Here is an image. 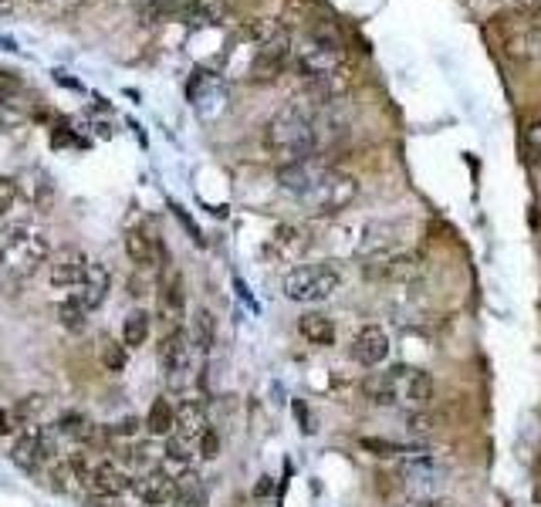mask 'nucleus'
I'll return each instance as SVG.
<instances>
[{
	"mask_svg": "<svg viewBox=\"0 0 541 507\" xmlns=\"http://www.w3.org/2000/svg\"><path fill=\"white\" fill-rule=\"evenodd\" d=\"M278 183H281V190L291 193V197L301 203V207H308V213H318V217L342 213L359 197L356 176L339 173V169H332L318 156L305 159V163L281 166Z\"/></svg>",
	"mask_w": 541,
	"mask_h": 507,
	"instance_id": "f257e3e1",
	"label": "nucleus"
},
{
	"mask_svg": "<svg viewBox=\"0 0 541 507\" xmlns=\"http://www.w3.org/2000/svg\"><path fill=\"white\" fill-rule=\"evenodd\" d=\"M318 105L315 95L308 99H291L285 109L274 112V119L264 129V146L278 159L281 166L305 163V159L318 156L322 139H318Z\"/></svg>",
	"mask_w": 541,
	"mask_h": 507,
	"instance_id": "f03ea898",
	"label": "nucleus"
},
{
	"mask_svg": "<svg viewBox=\"0 0 541 507\" xmlns=\"http://www.w3.org/2000/svg\"><path fill=\"white\" fill-rule=\"evenodd\" d=\"M291 65L298 75L312 85V95L322 102H332L349 88V61L345 48L332 34H305L298 44H291Z\"/></svg>",
	"mask_w": 541,
	"mask_h": 507,
	"instance_id": "7ed1b4c3",
	"label": "nucleus"
},
{
	"mask_svg": "<svg viewBox=\"0 0 541 507\" xmlns=\"http://www.w3.org/2000/svg\"><path fill=\"white\" fill-rule=\"evenodd\" d=\"M362 396L372 406H399L406 413H423L433 399V376L416 366H393L383 372H369L362 379Z\"/></svg>",
	"mask_w": 541,
	"mask_h": 507,
	"instance_id": "20e7f679",
	"label": "nucleus"
},
{
	"mask_svg": "<svg viewBox=\"0 0 541 507\" xmlns=\"http://www.w3.org/2000/svg\"><path fill=\"white\" fill-rule=\"evenodd\" d=\"M51 240L41 227L34 224H17L4 230L0 240V268L14 278H31L41 264L51 261Z\"/></svg>",
	"mask_w": 541,
	"mask_h": 507,
	"instance_id": "39448f33",
	"label": "nucleus"
},
{
	"mask_svg": "<svg viewBox=\"0 0 541 507\" xmlns=\"http://www.w3.org/2000/svg\"><path fill=\"white\" fill-rule=\"evenodd\" d=\"M494 34H498L501 51L521 65L541 61V7L535 11H508L494 21Z\"/></svg>",
	"mask_w": 541,
	"mask_h": 507,
	"instance_id": "423d86ee",
	"label": "nucleus"
},
{
	"mask_svg": "<svg viewBox=\"0 0 541 507\" xmlns=\"http://www.w3.org/2000/svg\"><path fill=\"white\" fill-rule=\"evenodd\" d=\"M342 271L335 264H301V268L288 271L285 278V298L301 301V305H318L328 301L342 288Z\"/></svg>",
	"mask_w": 541,
	"mask_h": 507,
	"instance_id": "0eeeda50",
	"label": "nucleus"
},
{
	"mask_svg": "<svg viewBox=\"0 0 541 507\" xmlns=\"http://www.w3.org/2000/svg\"><path fill=\"white\" fill-rule=\"evenodd\" d=\"M58 437L61 433L55 426H28L11 447L14 467L24 470V474H38L51 457H58Z\"/></svg>",
	"mask_w": 541,
	"mask_h": 507,
	"instance_id": "6e6552de",
	"label": "nucleus"
},
{
	"mask_svg": "<svg viewBox=\"0 0 541 507\" xmlns=\"http://www.w3.org/2000/svg\"><path fill=\"white\" fill-rule=\"evenodd\" d=\"M156 355H159V369H163V376L170 379L173 386H183V382L190 379L197 349H193L186 328H173V332H166L163 338H159Z\"/></svg>",
	"mask_w": 541,
	"mask_h": 507,
	"instance_id": "1a4fd4ad",
	"label": "nucleus"
},
{
	"mask_svg": "<svg viewBox=\"0 0 541 507\" xmlns=\"http://www.w3.org/2000/svg\"><path fill=\"white\" fill-rule=\"evenodd\" d=\"M288 65H291V38L281 31L278 38L257 44L251 65H247V75H251L254 82H274L278 75H285Z\"/></svg>",
	"mask_w": 541,
	"mask_h": 507,
	"instance_id": "9d476101",
	"label": "nucleus"
},
{
	"mask_svg": "<svg viewBox=\"0 0 541 507\" xmlns=\"http://www.w3.org/2000/svg\"><path fill=\"white\" fill-rule=\"evenodd\" d=\"M176 491H180V484L170 474H163L159 467L139 470V474H132L129 484V494H136L149 507H170L176 501Z\"/></svg>",
	"mask_w": 541,
	"mask_h": 507,
	"instance_id": "9b49d317",
	"label": "nucleus"
},
{
	"mask_svg": "<svg viewBox=\"0 0 541 507\" xmlns=\"http://www.w3.org/2000/svg\"><path fill=\"white\" fill-rule=\"evenodd\" d=\"M88 268H92V261H88V254L82 247H61V251L51 254V261H48L51 284H55V288H68V291H75L78 284L85 281Z\"/></svg>",
	"mask_w": 541,
	"mask_h": 507,
	"instance_id": "f8f14e48",
	"label": "nucleus"
},
{
	"mask_svg": "<svg viewBox=\"0 0 541 507\" xmlns=\"http://www.w3.org/2000/svg\"><path fill=\"white\" fill-rule=\"evenodd\" d=\"M159 318H163L166 332L183 328V318H186L183 278H180V271H173V268H166L163 281H159Z\"/></svg>",
	"mask_w": 541,
	"mask_h": 507,
	"instance_id": "ddd939ff",
	"label": "nucleus"
},
{
	"mask_svg": "<svg viewBox=\"0 0 541 507\" xmlns=\"http://www.w3.org/2000/svg\"><path fill=\"white\" fill-rule=\"evenodd\" d=\"M210 430V420H207V406L200 403V399H183L180 406H176V430L173 437L186 443V447L197 450V443L203 433Z\"/></svg>",
	"mask_w": 541,
	"mask_h": 507,
	"instance_id": "4468645a",
	"label": "nucleus"
},
{
	"mask_svg": "<svg viewBox=\"0 0 541 507\" xmlns=\"http://www.w3.org/2000/svg\"><path fill=\"white\" fill-rule=\"evenodd\" d=\"M132 484V474H126V467L115 464L112 457H102L99 464L92 467V474H88V491L99 494V497H122L129 491Z\"/></svg>",
	"mask_w": 541,
	"mask_h": 507,
	"instance_id": "2eb2a0df",
	"label": "nucleus"
},
{
	"mask_svg": "<svg viewBox=\"0 0 541 507\" xmlns=\"http://www.w3.org/2000/svg\"><path fill=\"white\" fill-rule=\"evenodd\" d=\"M366 278H386V281H416L423 274V264L413 254H383V257H369Z\"/></svg>",
	"mask_w": 541,
	"mask_h": 507,
	"instance_id": "dca6fc26",
	"label": "nucleus"
},
{
	"mask_svg": "<svg viewBox=\"0 0 541 507\" xmlns=\"http://www.w3.org/2000/svg\"><path fill=\"white\" fill-rule=\"evenodd\" d=\"M126 254L136 268H156V264H170L163 251V240L153 237V230L146 227H132L126 230Z\"/></svg>",
	"mask_w": 541,
	"mask_h": 507,
	"instance_id": "f3484780",
	"label": "nucleus"
},
{
	"mask_svg": "<svg viewBox=\"0 0 541 507\" xmlns=\"http://www.w3.org/2000/svg\"><path fill=\"white\" fill-rule=\"evenodd\" d=\"M349 352H352V359H356L359 366L376 369L379 362L389 355V338H386V332L379 325H362L356 332V338H352Z\"/></svg>",
	"mask_w": 541,
	"mask_h": 507,
	"instance_id": "a211bd4d",
	"label": "nucleus"
},
{
	"mask_svg": "<svg viewBox=\"0 0 541 507\" xmlns=\"http://www.w3.org/2000/svg\"><path fill=\"white\" fill-rule=\"evenodd\" d=\"M109 288H112L109 268H105V264H95V261H92V268H88L85 281L78 284L75 291H68V298H75L78 305H82L88 315H92V311L99 308L105 298H109Z\"/></svg>",
	"mask_w": 541,
	"mask_h": 507,
	"instance_id": "6ab92c4d",
	"label": "nucleus"
},
{
	"mask_svg": "<svg viewBox=\"0 0 541 507\" xmlns=\"http://www.w3.org/2000/svg\"><path fill=\"white\" fill-rule=\"evenodd\" d=\"M230 17V0H186L180 21L186 28H217Z\"/></svg>",
	"mask_w": 541,
	"mask_h": 507,
	"instance_id": "aec40b11",
	"label": "nucleus"
},
{
	"mask_svg": "<svg viewBox=\"0 0 541 507\" xmlns=\"http://www.w3.org/2000/svg\"><path fill=\"white\" fill-rule=\"evenodd\" d=\"M186 335H190V342H193V349H197V355H207L210 349H214V342H217V322H214V315H210L207 308H197V311L190 315Z\"/></svg>",
	"mask_w": 541,
	"mask_h": 507,
	"instance_id": "412c9836",
	"label": "nucleus"
},
{
	"mask_svg": "<svg viewBox=\"0 0 541 507\" xmlns=\"http://www.w3.org/2000/svg\"><path fill=\"white\" fill-rule=\"evenodd\" d=\"M298 332L305 335V342L322 345V349L335 345V325H332V318L322 315V311H308V315H301Z\"/></svg>",
	"mask_w": 541,
	"mask_h": 507,
	"instance_id": "4be33fe9",
	"label": "nucleus"
},
{
	"mask_svg": "<svg viewBox=\"0 0 541 507\" xmlns=\"http://www.w3.org/2000/svg\"><path fill=\"white\" fill-rule=\"evenodd\" d=\"M146 430H149V437H166V440L173 437V430H176V406L166 396L153 399V406H149V413H146Z\"/></svg>",
	"mask_w": 541,
	"mask_h": 507,
	"instance_id": "5701e85b",
	"label": "nucleus"
},
{
	"mask_svg": "<svg viewBox=\"0 0 541 507\" xmlns=\"http://www.w3.org/2000/svg\"><path fill=\"white\" fill-rule=\"evenodd\" d=\"M308 244H312V240H308V234L301 227H278L274 230V251H278L281 257H285V261H295V257H301L308 251Z\"/></svg>",
	"mask_w": 541,
	"mask_h": 507,
	"instance_id": "b1692460",
	"label": "nucleus"
},
{
	"mask_svg": "<svg viewBox=\"0 0 541 507\" xmlns=\"http://www.w3.org/2000/svg\"><path fill=\"white\" fill-rule=\"evenodd\" d=\"M149 328H153V318H149V311L132 308L129 315H126V322H122V345H126V349H139V345H146Z\"/></svg>",
	"mask_w": 541,
	"mask_h": 507,
	"instance_id": "393cba45",
	"label": "nucleus"
},
{
	"mask_svg": "<svg viewBox=\"0 0 541 507\" xmlns=\"http://www.w3.org/2000/svg\"><path fill=\"white\" fill-rule=\"evenodd\" d=\"M359 447L366 453H376V457H383V460H406V457H413V453L427 450V447H406V443L379 440V437H362Z\"/></svg>",
	"mask_w": 541,
	"mask_h": 507,
	"instance_id": "a878e982",
	"label": "nucleus"
},
{
	"mask_svg": "<svg viewBox=\"0 0 541 507\" xmlns=\"http://www.w3.org/2000/svg\"><path fill=\"white\" fill-rule=\"evenodd\" d=\"M58 322H61V328H65V332L82 335L85 328H88V311L78 305L75 298H65V301L58 305Z\"/></svg>",
	"mask_w": 541,
	"mask_h": 507,
	"instance_id": "bb28decb",
	"label": "nucleus"
},
{
	"mask_svg": "<svg viewBox=\"0 0 541 507\" xmlns=\"http://www.w3.org/2000/svg\"><path fill=\"white\" fill-rule=\"evenodd\" d=\"M17 207H21V190H17L14 180L0 176V230H7V224L14 220Z\"/></svg>",
	"mask_w": 541,
	"mask_h": 507,
	"instance_id": "cd10ccee",
	"label": "nucleus"
},
{
	"mask_svg": "<svg viewBox=\"0 0 541 507\" xmlns=\"http://www.w3.org/2000/svg\"><path fill=\"white\" fill-rule=\"evenodd\" d=\"M170 507H207V491L197 477H183L180 480V491H176V501Z\"/></svg>",
	"mask_w": 541,
	"mask_h": 507,
	"instance_id": "c85d7f7f",
	"label": "nucleus"
},
{
	"mask_svg": "<svg viewBox=\"0 0 541 507\" xmlns=\"http://www.w3.org/2000/svg\"><path fill=\"white\" fill-rule=\"evenodd\" d=\"M99 355H102V366L109 372H122L129 366V349L122 342H112V338H102Z\"/></svg>",
	"mask_w": 541,
	"mask_h": 507,
	"instance_id": "c756f323",
	"label": "nucleus"
},
{
	"mask_svg": "<svg viewBox=\"0 0 541 507\" xmlns=\"http://www.w3.org/2000/svg\"><path fill=\"white\" fill-rule=\"evenodd\" d=\"M406 430H410V437H416V440H430V437H437L440 420L423 409V413H410V426H406Z\"/></svg>",
	"mask_w": 541,
	"mask_h": 507,
	"instance_id": "7c9ffc66",
	"label": "nucleus"
},
{
	"mask_svg": "<svg viewBox=\"0 0 541 507\" xmlns=\"http://www.w3.org/2000/svg\"><path fill=\"white\" fill-rule=\"evenodd\" d=\"M525 153L535 166H541V119L531 122V126L525 129Z\"/></svg>",
	"mask_w": 541,
	"mask_h": 507,
	"instance_id": "2f4dec72",
	"label": "nucleus"
},
{
	"mask_svg": "<svg viewBox=\"0 0 541 507\" xmlns=\"http://www.w3.org/2000/svg\"><path fill=\"white\" fill-rule=\"evenodd\" d=\"M197 453H200L203 460H214L217 453H220V440H217V433H214V430H207V433H203V437H200Z\"/></svg>",
	"mask_w": 541,
	"mask_h": 507,
	"instance_id": "473e14b6",
	"label": "nucleus"
},
{
	"mask_svg": "<svg viewBox=\"0 0 541 507\" xmlns=\"http://www.w3.org/2000/svg\"><path fill=\"white\" fill-rule=\"evenodd\" d=\"M295 413H298V420H301V430L305 433H312V423H308V413H305V406L295 403Z\"/></svg>",
	"mask_w": 541,
	"mask_h": 507,
	"instance_id": "72a5a7b5",
	"label": "nucleus"
},
{
	"mask_svg": "<svg viewBox=\"0 0 541 507\" xmlns=\"http://www.w3.org/2000/svg\"><path fill=\"white\" fill-rule=\"evenodd\" d=\"M271 494V477H261V484H257V497Z\"/></svg>",
	"mask_w": 541,
	"mask_h": 507,
	"instance_id": "f704fd0d",
	"label": "nucleus"
},
{
	"mask_svg": "<svg viewBox=\"0 0 541 507\" xmlns=\"http://www.w3.org/2000/svg\"><path fill=\"white\" fill-rule=\"evenodd\" d=\"M11 11H14V0H0V17L11 14Z\"/></svg>",
	"mask_w": 541,
	"mask_h": 507,
	"instance_id": "c9c22d12",
	"label": "nucleus"
},
{
	"mask_svg": "<svg viewBox=\"0 0 541 507\" xmlns=\"http://www.w3.org/2000/svg\"><path fill=\"white\" fill-rule=\"evenodd\" d=\"M7 430H11V416L0 413V433H7Z\"/></svg>",
	"mask_w": 541,
	"mask_h": 507,
	"instance_id": "e433bc0d",
	"label": "nucleus"
},
{
	"mask_svg": "<svg viewBox=\"0 0 541 507\" xmlns=\"http://www.w3.org/2000/svg\"><path fill=\"white\" fill-rule=\"evenodd\" d=\"M34 4H55V0H34Z\"/></svg>",
	"mask_w": 541,
	"mask_h": 507,
	"instance_id": "4c0bfd02",
	"label": "nucleus"
}]
</instances>
